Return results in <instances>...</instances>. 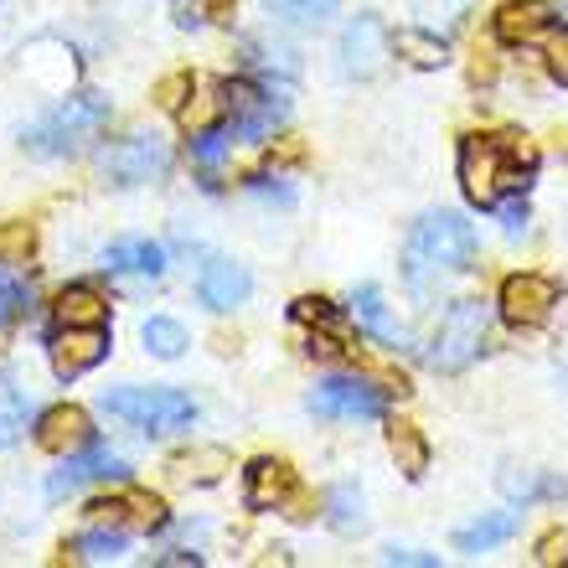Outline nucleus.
I'll use <instances>...</instances> for the list:
<instances>
[{
  "instance_id": "f257e3e1",
  "label": "nucleus",
  "mask_w": 568,
  "mask_h": 568,
  "mask_svg": "<svg viewBox=\"0 0 568 568\" xmlns=\"http://www.w3.org/2000/svg\"><path fill=\"white\" fill-rule=\"evenodd\" d=\"M476 264V227L460 212H424L404 243V280L419 300H434L439 284L460 280Z\"/></svg>"
},
{
  "instance_id": "f03ea898",
  "label": "nucleus",
  "mask_w": 568,
  "mask_h": 568,
  "mask_svg": "<svg viewBox=\"0 0 568 568\" xmlns=\"http://www.w3.org/2000/svg\"><path fill=\"white\" fill-rule=\"evenodd\" d=\"M109 124V99L104 93H73L68 104H58L47 120H37L27 130V150L31 155H78L93 140L104 135Z\"/></svg>"
},
{
  "instance_id": "7ed1b4c3",
  "label": "nucleus",
  "mask_w": 568,
  "mask_h": 568,
  "mask_svg": "<svg viewBox=\"0 0 568 568\" xmlns=\"http://www.w3.org/2000/svg\"><path fill=\"white\" fill-rule=\"evenodd\" d=\"M460 186L476 207H501L507 192H523L527 176L517 171V155H511L507 140L496 135H470L460 145Z\"/></svg>"
},
{
  "instance_id": "20e7f679",
  "label": "nucleus",
  "mask_w": 568,
  "mask_h": 568,
  "mask_svg": "<svg viewBox=\"0 0 568 568\" xmlns=\"http://www.w3.org/2000/svg\"><path fill=\"white\" fill-rule=\"evenodd\" d=\"M486 326H491V315H486L480 300H455L439 315V326H434L429 346H424V362L434 373H465L480 357V346H486Z\"/></svg>"
},
{
  "instance_id": "39448f33",
  "label": "nucleus",
  "mask_w": 568,
  "mask_h": 568,
  "mask_svg": "<svg viewBox=\"0 0 568 568\" xmlns=\"http://www.w3.org/2000/svg\"><path fill=\"white\" fill-rule=\"evenodd\" d=\"M104 408L120 424L145 429V434H155V439L192 429V419H196V404L176 388H114V393H104Z\"/></svg>"
},
{
  "instance_id": "423d86ee",
  "label": "nucleus",
  "mask_w": 568,
  "mask_h": 568,
  "mask_svg": "<svg viewBox=\"0 0 568 568\" xmlns=\"http://www.w3.org/2000/svg\"><path fill=\"white\" fill-rule=\"evenodd\" d=\"M223 120H227V140L264 145L290 120V99L274 89H258L248 78H233V83H223Z\"/></svg>"
},
{
  "instance_id": "0eeeda50",
  "label": "nucleus",
  "mask_w": 568,
  "mask_h": 568,
  "mask_svg": "<svg viewBox=\"0 0 568 568\" xmlns=\"http://www.w3.org/2000/svg\"><path fill=\"white\" fill-rule=\"evenodd\" d=\"M99 171L114 186H145V181H161L171 171V145L155 130H130L99 150Z\"/></svg>"
},
{
  "instance_id": "6e6552de",
  "label": "nucleus",
  "mask_w": 568,
  "mask_h": 568,
  "mask_svg": "<svg viewBox=\"0 0 568 568\" xmlns=\"http://www.w3.org/2000/svg\"><path fill=\"white\" fill-rule=\"evenodd\" d=\"M393 393L404 388H383L373 377H326L311 393V414H321V419H383L393 408Z\"/></svg>"
},
{
  "instance_id": "1a4fd4ad",
  "label": "nucleus",
  "mask_w": 568,
  "mask_h": 568,
  "mask_svg": "<svg viewBox=\"0 0 568 568\" xmlns=\"http://www.w3.org/2000/svg\"><path fill=\"white\" fill-rule=\"evenodd\" d=\"M388 58H393V31L383 27L373 11H362L357 21L342 31V73L367 83V78H377L388 68Z\"/></svg>"
},
{
  "instance_id": "9d476101",
  "label": "nucleus",
  "mask_w": 568,
  "mask_h": 568,
  "mask_svg": "<svg viewBox=\"0 0 568 568\" xmlns=\"http://www.w3.org/2000/svg\"><path fill=\"white\" fill-rule=\"evenodd\" d=\"M47 352H52V373L62 383H73V377H83L89 367H99L109 357V331L104 326H58Z\"/></svg>"
},
{
  "instance_id": "9b49d317",
  "label": "nucleus",
  "mask_w": 568,
  "mask_h": 568,
  "mask_svg": "<svg viewBox=\"0 0 568 568\" xmlns=\"http://www.w3.org/2000/svg\"><path fill=\"white\" fill-rule=\"evenodd\" d=\"M501 315H507V326H542L548 315H554L558 305V284L554 280H542V274H511L507 284H501Z\"/></svg>"
},
{
  "instance_id": "f8f14e48",
  "label": "nucleus",
  "mask_w": 568,
  "mask_h": 568,
  "mask_svg": "<svg viewBox=\"0 0 568 568\" xmlns=\"http://www.w3.org/2000/svg\"><path fill=\"white\" fill-rule=\"evenodd\" d=\"M89 480H130V465H124L120 455H109V449L89 445V449H78V455H68V465L47 480V496L62 501V496H73L78 486H89Z\"/></svg>"
},
{
  "instance_id": "ddd939ff",
  "label": "nucleus",
  "mask_w": 568,
  "mask_h": 568,
  "mask_svg": "<svg viewBox=\"0 0 568 568\" xmlns=\"http://www.w3.org/2000/svg\"><path fill=\"white\" fill-rule=\"evenodd\" d=\"M37 445L52 449V455H78V449H89V445H93L89 414H83L78 404L47 408L42 419H37Z\"/></svg>"
},
{
  "instance_id": "4468645a",
  "label": "nucleus",
  "mask_w": 568,
  "mask_h": 568,
  "mask_svg": "<svg viewBox=\"0 0 568 568\" xmlns=\"http://www.w3.org/2000/svg\"><path fill=\"white\" fill-rule=\"evenodd\" d=\"M248 290H254V280H248V270L233 264V258H207V264H202L196 295H202L207 311H233V305L248 300Z\"/></svg>"
},
{
  "instance_id": "2eb2a0df",
  "label": "nucleus",
  "mask_w": 568,
  "mask_h": 568,
  "mask_svg": "<svg viewBox=\"0 0 568 568\" xmlns=\"http://www.w3.org/2000/svg\"><path fill=\"white\" fill-rule=\"evenodd\" d=\"M290 496H295V470H290L284 460H270V455H264V460H254L248 470H243V501H248L254 511L284 507Z\"/></svg>"
},
{
  "instance_id": "dca6fc26",
  "label": "nucleus",
  "mask_w": 568,
  "mask_h": 568,
  "mask_svg": "<svg viewBox=\"0 0 568 568\" xmlns=\"http://www.w3.org/2000/svg\"><path fill=\"white\" fill-rule=\"evenodd\" d=\"M352 311H357V321H362V331H373L383 346H414V336H408V326L398 321V315L388 311V300H383V290H373V284H362L357 290V300H352Z\"/></svg>"
},
{
  "instance_id": "f3484780",
  "label": "nucleus",
  "mask_w": 568,
  "mask_h": 568,
  "mask_svg": "<svg viewBox=\"0 0 568 568\" xmlns=\"http://www.w3.org/2000/svg\"><path fill=\"white\" fill-rule=\"evenodd\" d=\"M548 27H554V11L542 6V0H507L501 11H496V37L501 42H538V37H548Z\"/></svg>"
},
{
  "instance_id": "a211bd4d",
  "label": "nucleus",
  "mask_w": 568,
  "mask_h": 568,
  "mask_svg": "<svg viewBox=\"0 0 568 568\" xmlns=\"http://www.w3.org/2000/svg\"><path fill=\"white\" fill-rule=\"evenodd\" d=\"M104 270L155 280V274L165 270V254H161V243H150V239H120V243H109L104 248Z\"/></svg>"
},
{
  "instance_id": "6ab92c4d",
  "label": "nucleus",
  "mask_w": 568,
  "mask_h": 568,
  "mask_svg": "<svg viewBox=\"0 0 568 568\" xmlns=\"http://www.w3.org/2000/svg\"><path fill=\"white\" fill-rule=\"evenodd\" d=\"M58 315V326H104L109 321V300L93 290V284H68L52 305Z\"/></svg>"
},
{
  "instance_id": "aec40b11",
  "label": "nucleus",
  "mask_w": 568,
  "mask_h": 568,
  "mask_svg": "<svg viewBox=\"0 0 568 568\" xmlns=\"http://www.w3.org/2000/svg\"><path fill=\"white\" fill-rule=\"evenodd\" d=\"M393 52L404 62H414V68H445L449 62V47L439 31L429 27H404V31H393Z\"/></svg>"
},
{
  "instance_id": "412c9836",
  "label": "nucleus",
  "mask_w": 568,
  "mask_h": 568,
  "mask_svg": "<svg viewBox=\"0 0 568 568\" xmlns=\"http://www.w3.org/2000/svg\"><path fill=\"white\" fill-rule=\"evenodd\" d=\"M68 558H73V564H120L124 558V532L120 527L93 523L89 532H78V538L68 542Z\"/></svg>"
},
{
  "instance_id": "4be33fe9",
  "label": "nucleus",
  "mask_w": 568,
  "mask_h": 568,
  "mask_svg": "<svg viewBox=\"0 0 568 568\" xmlns=\"http://www.w3.org/2000/svg\"><path fill=\"white\" fill-rule=\"evenodd\" d=\"M511 532H517V511H496V517H486V523H476V527H460V532H455V548H460V554H486L496 542H507Z\"/></svg>"
},
{
  "instance_id": "5701e85b",
  "label": "nucleus",
  "mask_w": 568,
  "mask_h": 568,
  "mask_svg": "<svg viewBox=\"0 0 568 568\" xmlns=\"http://www.w3.org/2000/svg\"><path fill=\"white\" fill-rule=\"evenodd\" d=\"M326 523L336 532H362L367 527V501H362L357 486H331L326 491Z\"/></svg>"
},
{
  "instance_id": "b1692460",
  "label": "nucleus",
  "mask_w": 568,
  "mask_h": 568,
  "mask_svg": "<svg viewBox=\"0 0 568 568\" xmlns=\"http://www.w3.org/2000/svg\"><path fill=\"white\" fill-rule=\"evenodd\" d=\"M264 11H274L284 27L315 31V27H326L331 16H336V0H264Z\"/></svg>"
},
{
  "instance_id": "393cba45",
  "label": "nucleus",
  "mask_w": 568,
  "mask_h": 568,
  "mask_svg": "<svg viewBox=\"0 0 568 568\" xmlns=\"http://www.w3.org/2000/svg\"><path fill=\"white\" fill-rule=\"evenodd\" d=\"M388 449H393V460H398L404 476H424V465H429V445H424V434L414 429V424H393Z\"/></svg>"
},
{
  "instance_id": "a878e982",
  "label": "nucleus",
  "mask_w": 568,
  "mask_h": 568,
  "mask_svg": "<svg viewBox=\"0 0 568 568\" xmlns=\"http://www.w3.org/2000/svg\"><path fill=\"white\" fill-rule=\"evenodd\" d=\"M140 336H145V346L155 352V357H165V362H176L181 352L192 346V342H186V326H181V321H171V315H150Z\"/></svg>"
},
{
  "instance_id": "bb28decb",
  "label": "nucleus",
  "mask_w": 568,
  "mask_h": 568,
  "mask_svg": "<svg viewBox=\"0 0 568 568\" xmlns=\"http://www.w3.org/2000/svg\"><path fill=\"white\" fill-rule=\"evenodd\" d=\"M414 6V16H419V27H429V31H455L470 16V6L476 0H408Z\"/></svg>"
},
{
  "instance_id": "cd10ccee",
  "label": "nucleus",
  "mask_w": 568,
  "mask_h": 568,
  "mask_svg": "<svg viewBox=\"0 0 568 568\" xmlns=\"http://www.w3.org/2000/svg\"><path fill=\"white\" fill-rule=\"evenodd\" d=\"M124 527H140V532H155V527H165V507L161 496L150 491H124Z\"/></svg>"
},
{
  "instance_id": "c85d7f7f",
  "label": "nucleus",
  "mask_w": 568,
  "mask_h": 568,
  "mask_svg": "<svg viewBox=\"0 0 568 568\" xmlns=\"http://www.w3.org/2000/svg\"><path fill=\"white\" fill-rule=\"evenodd\" d=\"M27 434V404L11 388H0V449H11Z\"/></svg>"
},
{
  "instance_id": "c756f323",
  "label": "nucleus",
  "mask_w": 568,
  "mask_h": 568,
  "mask_svg": "<svg viewBox=\"0 0 568 568\" xmlns=\"http://www.w3.org/2000/svg\"><path fill=\"white\" fill-rule=\"evenodd\" d=\"M227 145H233V140H227V130H196V135H192V161L202 165V171H217V165H223V155H227Z\"/></svg>"
},
{
  "instance_id": "7c9ffc66",
  "label": "nucleus",
  "mask_w": 568,
  "mask_h": 568,
  "mask_svg": "<svg viewBox=\"0 0 568 568\" xmlns=\"http://www.w3.org/2000/svg\"><path fill=\"white\" fill-rule=\"evenodd\" d=\"M176 470L181 476H196V480H217V470H227V455L223 449H196V455H181Z\"/></svg>"
},
{
  "instance_id": "2f4dec72",
  "label": "nucleus",
  "mask_w": 568,
  "mask_h": 568,
  "mask_svg": "<svg viewBox=\"0 0 568 568\" xmlns=\"http://www.w3.org/2000/svg\"><path fill=\"white\" fill-rule=\"evenodd\" d=\"M542 58H548V73L558 78L568 89V27L564 31H548V42H542Z\"/></svg>"
},
{
  "instance_id": "473e14b6",
  "label": "nucleus",
  "mask_w": 568,
  "mask_h": 568,
  "mask_svg": "<svg viewBox=\"0 0 568 568\" xmlns=\"http://www.w3.org/2000/svg\"><path fill=\"white\" fill-rule=\"evenodd\" d=\"M532 558H538L542 568H558L568 564V532H542L538 548H532Z\"/></svg>"
},
{
  "instance_id": "72a5a7b5",
  "label": "nucleus",
  "mask_w": 568,
  "mask_h": 568,
  "mask_svg": "<svg viewBox=\"0 0 568 568\" xmlns=\"http://www.w3.org/2000/svg\"><path fill=\"white\" fill-rule=\"evenodd\" d=\"M31 254V227L27 223H16L0 233V258H11V264H21V258Z\"/></svg>"
},
{
  "instance_id": "f704fd0d",
  "label": "nucleus",
  "mask_w": 568,
  "mask_h": 568,
  "mask_svg": "<svg viewBox=\"0 0 568 568\" xmlns=\"http://www.w3.org/2000/svg\"><path fill=\"white\" fill-rule=\"evenodd\" d=\"M27 311V284L21 280H0V326L11 321V315Z\"/></svg>"
},
{
  "instance_id": "c9c22d12",
  "label": "nucleus",
  "mask_w": 568,
  "mask_h": 568,
  "mask_svg": "<svg viewBox=\"0 0 568 568\" xmlns=\"http://www.w3.org/2000/svg\"><path fill=\"white\" fill-rule=\"evenodd\" d=\"M295 321H315V326H336V311H331V300H295Z\"/></svg>"
},
{
  "instance_id": "e433bc0d",
  "label": "nucleus",
  "mask_w": 568,
  "mask_h": 568,
  "mask_svg": "<svg viewBox=\"0 0 568 568\" xmlns=\"http://www.w3.org/2000/svg\"><path fill=\"white\" fill-rule=\"evenodd\" d=\"M501 491L527 501V496H538V491H558V480H532V476H511L507 470V476H501Z\"/></svg>"
},
{
  "instance_id": "4c0bfd02",
  "label": "nucleus",
  "mask_w": 568,
  "mask_h": 568,
  "mask_svg": "<svg viewBox=\"0 0 568 568\" xmlns=\"http://www.w3.org/2000/svg\"><path fill=\"white\" fill-rule=\"evenodd\" d=\"M196 78H165L161 83V109H181V99H192Z\"/></svg>"
},
{
  "instance_id": "58836bf2",
  "label": "nucleus",
  "mask_w": 568,
  "mask_h": 568,
  "mask_svg": "<svg viewBox=\"0 0 568 568\" xmlns=\"http://www.w3.org/2000/svg\"><path fill=\"white\" fill-rule=\"evenodd\" d=\"M501 227H507L511 239H523L527 233V202H507V207H501Z\"/></svg>"
},
{
  "instance_id": "ea45409f",
  "label": "nucleus",
  "mask_w": 568,
  "mask_h": 568,
  "mask_svg": "<svg viewBox=\"0 0 568 568\" xmlns=\"http://www.w3.org/2000/svg\"><path fill=\"white\" fill-rule=\"evenodd\" d=\"M388 564H419V568H434L429 554H408V548H388Z\"/></svg>"
}]
</instances>
